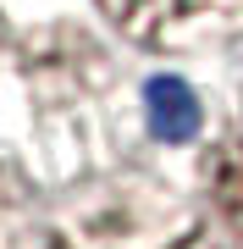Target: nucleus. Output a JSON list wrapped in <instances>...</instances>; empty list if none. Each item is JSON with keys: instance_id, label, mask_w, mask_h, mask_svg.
Here are the masks:
<instances>
[{"instance_id": "obj_1", "label": "nucleus", "mask_w": 243, "mask_h": 249, "mask_svg": "<svg viewBox=\"0 0 243 249\" xmlns=\"http://www.w3.org/2000/svg\"><path fill=\"white\" fill-rule=\"evenodd\" d=\"M39 249H216V238L155 188H111L50 216Z\"/></svg>"}, {"instance_id": "obj_2", "label": "nucleus", "mask_w": 243, "mask_h": 249, "mask_svg": "<svg viewBox=\"0 0 243 249\" xmlns=\"http://www.w3.org/2000/svg\"><path fill=\"white\" fill-rule=\"evenodd\" d=\"M111 34L144 50H199L243 28V0H94Z\"/></svg>"}, {"instance_id": "obj_3", "label": "nucleus", "mask_w": 243, "mask_h": 249, "mask_svg": "<svg viewBox=\"0 0 243 249\" xmlns=\"http://www.w3.org/2000/svg\"><path fill=\"white\" fill-rule=\"evenodd\" d=\"M205 199L216 211V222L243 244V111L205 150Z\"/></svg>"}, {"instance_id": "obj_4", "label": "nucleus", "mask_w": 243, "mask_h": 249, "mask_svg": "<svg viewBox=\"0 0 243 249\" xmlns=\"http://www.w3.org/2000/svg\"><path fill=\"white\" fill-rule=\"evenodd\" d=\"M39 194L17 160L0 155V249H39Z\"/></svg>"}, {"instance_id": "obj_5", "label": "nucleus", "mask_w": 243, "mask_h": 249, "mask_svg": "<svg viewBox=\"0 0 243 249\" xmlns=\"http://www.w3.org/2000/svg\"><path fill=\"white\" fill-rule=\"evenodd\" d=\"M22 55H28V34H17L11 17L0 11V67H17L22 72Z\"/></svg>"}]
</instances>
